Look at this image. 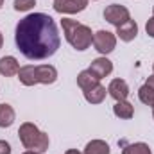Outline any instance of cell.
<instances>
[{
	"mask_svg": "<svg viewBox=\"0 0 154 154\" xmlns=\"http://www.w3.org/2000/svg\"><path fill=\"white\" fill-rule=\"evenodd\" d=\"M18 50L31 61H41L54 56L61 45L56 22L45 13H32L22 18L14 31Z\"/></svg>",
	"mask_w": 154,
	"mask_h": 154,
	"instance_id": "cell-1",
	"label": "cell"
},
{
	"mask_svg": "<svg viewBox=\"0 0 154 154\" xmlns=\"http://www.w3.org/2000/svg\"><path fill=\"white\" fill-rule=\"evenodd\" d=\"M63 31H65V38L66 41L75 48V50H86L91 41H93V32L88 25L79 23L77 20L72 18H63L61 20Z\"/></svg>",
	"mask_w": 154,
	"mask_h": 154,
	"instance_id": "cell-2",
	"label": "cell"
},
{
	"mask_svg": "<svg viewBox=\"0 0 154 154\" xmlns=\"http://www.w3.org/2000/svg\"><path fill=\"white\" fill-rule=\"evenodd\" d=\"M18 79L25 86H34V84H52L57 79V70L52 65H25L20 68Z\"/></svg>",
	"mask_w": 154,
	"mask_h": 154,
	"instance_id": "cell-3",
	"label": "cell"
},
{
	"mask_svg": "<svg viewBox=\"0 0 154 154\" xmlns=\"http://www.w3.org/2000/svg\"><path fill=\"white\" fill-rule=\"evenodd\" d=\"M18 136H20V142L25 149H31V151H36V152H45L48 151V134L39 131L38 127L31 122H25L20 125L18 129Z\"/></svg>",
	"mask_w": 154,
	"mask_h": 154,
	"instance_id": "cell-4",
	"label": "cell"
},
{
	"mask_svg": "<svg viewBox=\"0 0 154 154\" xmlns=\"http://www.w3.org/2000/svg\"><path fill=\"white\" fill-rule=\"evenodd\" d=\"M93 47L95 50H99L100 54H109L113 52L116 47V38L113 32L109 31H97L93 34Z\"/></svg>",
	"mask_w": 154,
	"mask_h": 154,
	"instance_id": "cell-5",
	"label": "cell"
},
{
	"mask_svg": "<svg viewBox=\"0 0 154 154\" xmlns=\"http://www.w3.org/2000/svg\"><path fill=\"white\" fill-rule=\"evenodd\" d=\"M104 18H106V22H109V23L115 25V27H120L122 23H125L127 20H131L129 11H127L124 5H120V4H111V5H108L106 11H104Z\"/></svg>",
	"mask_w": 154,
	"mask_h": 154,
	"instance_id": "cell-6",
	"label": "cell"
},
{
	"mask_svg": "<svg viewBox=\"0 0 154 154\" xmlns=\"http://www.w3.org/2000/svg\"><path fill=\"white\" fill-rule=\"evenodd\" d=\"M88 5V0H57L54 2V9L57 13H66V14H74V13H81L84 11Z\"/></svg>",
	"mask_w": 154,
	"mask_h": 154,
	"instance_id": "cell-7",
	"label": "cell"
},
{
	"mask_svg": "<svg viewBox=\"0 0 154 154\" xmlns=\"http://www.w3.org/2000/svg\"><path fill=\"white\" fill-rule=\"evenodd\" d=\"M88 70L97 77V79H104L106 75H109L113 72V63L108 57H97V59L91 61V65H90Z\"/></svg>",
	"mask_w": 154,
	"mask_h": 154,
	"instance_id": "cell-8",
	"label": "cell"
},
{
	"mask_svg": "<svg viewBox=\"0 0 154 154\" xmlns=\"http://www.w3.org/2000/svg\"><path fill=\"white\" fill-rule=\"evenodd\" d=\"M108 91H109V95L115 99L116 102H120V100H125L127 99L129 86H127V82L124 79H113L109 82V86H108Z\"/></svg>",
	"mask_w": 154,
	"mask_h": 154,
	"instance_id": "cell-9",
	"label": "cell"
},
{
	"mask_svg": "<svg viewBox=\"0 0 154 154\" xmlns=\"http://www.w3.org/2000/svg\"><path fill=\"white\" fill-rule=\"evenodd\" d=\"M138 34V25L134 20H127L125 23H122L120 27H116V36L122 41H133Z\"/></svg>",
	"mask_w": 154,
	"mask_h": 154,
	"instance_id": "cell-10",
	"label": "cell"
},
{
	"mask_svg": "<svg viewBox=\"0 0 154 154\" xmlns=\"http://www.w3.org/2000/svg\"><path fill=\"white\" fill-rule=\"evenodd\" d=\"M20 72V65L16 61V57L13 56H5L0 59V74L5 77H13V75H18Z\"/></svg>",
	"mask_w": 154,
	"mask_h": 154,
	"instance_id": "cell-11",
	"label": "cell"
},
{
	"mask_svg": "<svg viewBox=\"0 0 154 154\" xmlns=\"http://www.w3.org/2000/svg\"><path fill=\"white\" fill-rule=\"evenodd\" d=\"M99 81H100V79H97L90 70H82V72L77 75V84H79V88H81L82 91H88V90L95 88V86L99 84Z\"/></svg>",
	"mask_w": 154,
	"mask_h": 154,
	"instance_id": "cell-12",
	"label": "cell"
},
{
	"mask_svg": "<svg viewBox=\"0 0 154 154\" xmlns=\"http://www.w3.org/2000/svg\"><path fill=\"white\" fill-rule=\"evenodd\" d=\"M84 99H86L90 104H100V102L106 99V88L100 86V84H97L95 88L84 91Z\"/></svg>",
	"mask_w": 154,
	"mask_h": 154,
	"instance_id": "cell-13",
	"label": "cell"
},
{
	"mask_svg": "<svg viewBox=\"0 0 154 154\" xmlns=\"http://www.w3.org/2000/svg\"><path fill=\"white\" fill-rule=\"evenodd\" d=\"M14 122V109L9 104H0V127H11Z\"/></svg>",
	"mask_w": 154,
	"mask_h": 154,
	"instance_id": "cell-14",
	"label": "cell"
},
{
	"mask_svg": "<svg viewBox=\"0 0 154 154\" xmlns=\"http://www.w3.org/2000/svg\"><path fill=\"white\" fill-rule=\"evenodd\" d=\"M84 154H109V145L104 140H91L86 145Z\"/></svg>",
	"mask_w": 154,
	"mask_h": 154,
	"instance_id": "cell-15",
	"label": "cell"
},
{
	"mask_svg": "<svg viewBox=\"0 0 154 154\" xmlns=\"http://www.w3.org/2000/svg\"><path fill=\"white\" fill-rule=\"evenodd\" d=\"M113 113H115L118 118H131L134 115V109H133V104H129L127 100H120L113 106Z\"/></svg>",
	"mask_w": 154,
	"mask_h": 154,
	"instance_id": "cell-16",
	"label": "cell"
},
{
	"mask_svg": "<svg viewBox=\"0 0 154 154\" xmlns=\"http://www.w3.org/2000/svg\"><path fill=\"white\" fill-rule=\"evenodd\" d=\"M122 154H152L147 143H131L122 149Z\"/></svg>",
	"mask_w": 154,
	"mask_h": 154,
	"instance_id": "cell-17",
	"label": "cell"
},
{
	"mask_svg": "<svg viewBox=\"0 0 154 154\" xmlns=\"http://www.w3.org/2000/svg\"><path fill=\"white\" fill-rule=\"evenodd\" d=\"M138 97H140V100H142L143 104L154 108V90L152 88H149L147 84H143V86L138 90Z\"/></svg>",
	"mask_w": 154,
	"mask_h": 154,
	"instance_id": "cell-18",
	"label": "cell"
},
{
	"mask_svg": "<svg viewBox=\"0 0 154 154\" xmlns=\"http://www.w3.org/2000/svg\"><path fill=\"white\" fill-rule=\"evenodd\" d=\"M36 5V0H14V9L16 11H29Z\"/></svg>",
	"mask_w": 154,
	"mask_h": 154,
	"instance_id": "cell-19",
	"label": "cell"
},
{
	"mask_svg": "<svg viewBox=\"0 0 154 154\" xmlns=\"http://www.w3.org/2000/svg\"><path fill=\"white\" fill-rule=\"evenodd\" d=\"M0 154H11V145L5 140H0Z\"/></svg>",
	"mask_w": 154,
	"mask_h": 154,
	"instance_id": "cell-20",
	"label": "cell"
},
{
	"mask_svg": "<svg viewBox=\"0 0 154 154\" xmlns=\"http://www.w3.org/2000/svg\"><path fill=\"white\" fill-rule=\"evenodd\" d=\"M145 31H147V34L151 36V38H154V16L147 22V25H145Z\"/></svg>",
	"mask_w": 154,
	"mask_h": 154,
	"instance_id": "cell-21",
	"label": "cell"
},
{
	"mask_svg": "<svg viewBox=\"0 0 154 154\" xmlns=\"http://www.w3.org/2000/svg\"><path fill=\"white\" fill-rule=\"evenodd\" d=\"M145 84H147V86H149V88H152V90H154V75H151V77H149V79H147V82H145Z\"/></svg>",
	"mask_w": 154,
	"mask_h": 154,
	"instance_id": "cell-22",
	"label": "cell"
},
{
	"mask_svg": "<svg viewBox=\"0 0 154 154\" xmlns=\"http://www.w3.org/2000/svg\"><path fill=\"white\" fill-rule=\"evenodd\" d=\"M65 154H81V152H79V151H75V149H68Z\"/></svg>",
	"mask_w": 154,
	"mask_h": 154,
	"instance_id": "cell-23",
	"label": "cell"
},
{
	"mask_svg": "<svg viewBox=\"0 0 154 154\" xmlns=\"http://www.w3.org/2000/svg\"><path fill=\"white\" fill-rule=\"evenodd\" d=\"M2 45H4V36H2V32H0V48H2Z\"/></svg>",
	"mask_w": 154,
	"mask_h": 154,
	"instance_id": "cell-24",
	"label": "cell"
},
{
	"mask_svg": "<svg viewBox=\"0 0 154 154\" xmlns=\"http://www.w3.org/2000/svg\"><path fill=\"white\" fill-rule=\"evenodd\" d=\"M23 154H39V152H36V151H27V152H23Z\"/></svg>",
	"mask_w": 154,
	"mask_h": 154,
	"instance_id": "cell-25",
	"label": "cell"
},
{
	"mask_svg": "<svg viewBox=\"0 0 154 154\" xmlns=\"http://www.w3.org/2000/svg\"><path fill=\"white\" fill-rule=\"evenodd\" d=\"M2 5H4V0H0V7H2Z\"/></svg>",
	"mask_w": 154,
	"mask_h": 154,
	"instance_id": "cell-26",
	"label": "cell"
},
{
	"mask_svg": "<svg viewBox=\"0 0 154 154\" xmlns=\"http://www.w3.org/2000/svg\"><path fill=\"white\" fill-rule=\"evenodd\" d=\"M152 13H154V5H152Z\"/></svg>",
	"mask_w": 154,
	"mask_h": 154,
	"instance_id": "cell-27",
	"label": "cell"
},
{
	"mask_svg": "<svg viewBox=\"0 0 154 154\" xmlns=\"http://www.w3.org/2000/svg\"><path fill=\"white\" fill-rule=\"evenodd\" d=\"M152 116H154V109H152Z\"/></svg>",
	"mask_w": 154,
	"mask_h": 154,
	"instance_id": "cell-28",
	"label": "cell"
},
{
	"mask_svg": "<svg viewBox=\"0 0 154 154\" xmlns=\"http://www.w3.org/2000/svg\"><path fill=\"white\" fill-rule=\"evenodd\" d=\"M152 70H154V65H152Z\"/></svg>",
	"mask_w": 154,
	"mask_h": 154,
	"instance_id": "cell-29",
	"label": "cell"
},
{
	"mask_svg": "<svg viewBox=\"0 0 154 154\" xmlns=\"http://www.w3.org/2000/svg\"><path fill=\"white\" fill-rule=\"evenodd\" d=\"M54 2H57V0H54Z\"/></svg>",
	"mask_w": 154,
	"mask_h": 154,
	"instance_id": "cell-30",
	"label": "cell"
}]
</instances>
